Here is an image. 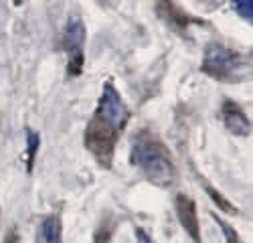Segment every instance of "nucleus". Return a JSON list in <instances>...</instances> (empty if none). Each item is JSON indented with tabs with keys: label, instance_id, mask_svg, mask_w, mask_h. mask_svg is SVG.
<instances>
[{
	"label": "nucleus",
	"instance_id": "nucleus-1",
	"mask_svg": "<svg viewBox=\"0 0 253 243\" xmlns=\"http://www.w3.org/2000/svg\"><path fill=\"white\" fill-rule=\"evenodd\" d=\"M130 110L124 104L120 91L112 81H105L101 87V95L91 120L85 126L83 144L87 152L97 160V164L110 168L114 162V152L120 142L122 132L128 126Z\"/></svg>",
	"mask_w": 253,
	"mask_h": 243
},
{
	"label": "nucleus",
	"instance_id": "nucleus-2",
	"mask_svg": "<svg viewBox=\"0 0 253 243\" xmlns=\"http://www.w3.org/2000/svg\"><path fill=\"white\" fill-rule=\"evenodd\" d=\"M132 162L142 170L146 180L160 189L176 182V166L164 142L150 130H142L132 140Z\"/></svg>",
	"mask_w": 253,
	"mask_h": 243
},
{
	"label": "nucleus",
	"instance_id": "nucleus-3",
	"mask_svg": "<svg viewBox=\"0 0 253 243\" xmlns=\"http://www.w3.org/2000/svg\"><path fill=\"white\" fill-rule=\"evenodd\" d=\"M249 67V55L241 51H235L223 43H209L205 47L201 69L221 83H239L241 79L247 77Z\"/></svg>",
	"mask_w": 253,
	"mask_h": 243
},
{
	"label": "nucleus",
	"instance_id": "nucleus-4",
	"mask_svg": "<svg viewBox=\"0 0 253 243\" xmlns=\"http://www.w3.org/2000/svg\"><path fill=\"white\" fill-rule=\"evenodd\" d=\"M61 47L67 53L69 61H67V75L69 77H77L83 71V47H85V27H83V20L73 14L67 18L65 29L61 35Z\"/></svg>",
	"mask_w": 253,
	"mask_h": 243
},
{
	"label": "nucleus",
	"instance_id": "nucleus-5",
	"mask_svg": "<svg viewBox=\"0 0 253 243\" xmlns=\"http://www.w3.org/2000/svg\"><path fill=\"white\" fill-rule=\"evenodd\" d=\"M174 211H176V219L180 223V227L186 231V235L191 237L195 243H203L197 202L191 197H186L184 193H178L176 199H174Z\"/></svg>",
	"mask_w": 253,
	"mask_h": 243
},
{
	"label": "nucleus",
	"instance_id": "nucleus-6",
	"mask_svg": "<svg viewBox=\"0 0 253 243\" xmlns=\"http://www.w3.org/2000/svg\"><path fill=\"white\" fill-rule=\"evenodd\" d=\"M221 120L225 128L235 134V136H249L251 134V122L247 118V114L243 112V108L239 104H235L233 99H225L221 106Z\"/></svg>",
	"mask_w": 253,
	"mask_h": 243
},
{
	"label": "nucleus",
	"instance_id": "nucleus-7",
	"mask_svg": "<svg viewBox=\"0 0 253 243\" xmlns=\"http://www.w3.org/2000/svg\"><path fill=\"white\" fill-rule=\"evenodd\" d=\"M156 14H160L168 25H172L176 31H186L191 25H199L201 20L193 14L184 12L178 4L174 2H168V0H164V2H158L156 4Z\"/></svg>",
	"mask_w": 253,
	"mask_h": 243
},
{
	"label": "nucleus",
	"instance_id": "nucleus-8",
	"mask_svg": "<svg viewBox=\"0 0 253 243\" xmlns=\"http://www.w3.org/2000/svg\"><path fill=\"white\" fill-rule=\"evenodd\" d=\"M41 243H63V223L59 215H47L39 225Z\"/></svg>",
	"mask_w": 253,
	"mask_h": 243
},
{
	"label": "nucleus",
	"instance_id": "nucleus-9",
	"mask_svg": "<svg viewBox=\"0 0 253 243\" xmlns=\"http://www.w3.org/2000/svg\"><path fill=\"white\" fill-rule=\"evenodd\" d=\"M203 189L207 191V195L211 197V201L217 205V209H221L223 213H227V215H237V207L231 202L223 193H219L211 182H207V180H203Z\"/></svg>",
	"mask_w": 253,
	"mask_h": 243
},
{
	"label": "nucleus",
	"instance_id": "nucleus-10",
	"mask_svg": "<svg viewBox=\"0 0 253 243\" xmlns=\"http://www.w3.org/2000/svg\"><path fill=\"white\" fill-rule=\"evenodd\" d=\"M25 140H27V170L31 172L33 164H35V158H37V152H39V146H41V136H39L37 130L29 128L27 134H25Z\"/></svg>",
	"mask_w": 253,
	"mask_h": 243
},
{
	"label": "nucleus",
	"instance_id": "nucleus-11",
	"mask_svg": "<svg viewBox=\"0 0 253 243\" xmlns=\"http://www.w3.org/2000/svg\"><path fill=\"white\" fill-rule=\"evenodd\" d=\"M114 227H116V221L105 217L99 227L95 229V235H93V243H112V235H114Z\"/></svg>",
	"mask_w": 253,
	"mask_h": 243
},
{
	"label": "nucleus",
	"instance_id": "nucleus-12",
	"mask_svg": "<svg viewBox=\"0 0 253 243\" xmlns=\"http://www.w3.org/2000/svg\"><path fill=\"white\" fill-rule=\"evenodd\" d=\"M213 219H215L217 225L221 227V231H223V235H225V241H227V243H243V241H241V237H239V233H237L233 227H231L227 221H223L219 215H213Z\"/></svg>",
	"mask_w": 253,
	"mask_h": 243
},
{
	"label": "nucleus",
	"instance_id": "nucleus-13",
	"mask_svg": "<svg viewBox=\"0 0 253 243\" xmlns=\"http://www.w3.org/2000/svg\"><path fill=\"white\" fill-rule=\"evenodd\" d=\"M233 8L237 10L239 16H243L245 20H251V16H253V4L249 2V0H237V2L233 4Z\"/></svg>",
	"mask_w": 253,
	"mask_h": 243
},
{
	"label": "nucleus",
	"instance_id": "nucleus-14",
	"mask_svg": "<svg viewBox=\"0 0 253 243\" xmlns=\"http://www.w3.org/2000/svg\"><path fill=\"white\" fill-rule=\"evenodd\" d=\"M134 233H136V241H138V243H154V241H152V237H150L148 233H146L142 227H136V229H134Z\"/></svg>",
	"mask_w": 253,
	"mask_h": 243
},
{
	"label": "nucleus",
	"instance_id": "nucleus-15",
	"mask_svg": "<svg viewBox=\"0 0 253 243\" xmlns=\"http://www.w3.org/2000/svg\"><path fill=\"white\" fill-rule=\"evenodd\" d=\"M2 243H20V235H18V231H16V229H10V231L4 235Z\"/></svg>",
	"mask_w": 253,
	"mask_h": 243
}]
</instances>
